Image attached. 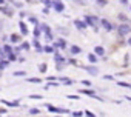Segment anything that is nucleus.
<instances>
[{
    "label": "nucleus",
    "mask_w": 131,
    "mask_h": 117,
    "mask_svg": "<svg viewBox=\"0 0 131 117\" xmlns=\"http://www.w3.org/2000/svg\"><path fill=\"white\" fill-rule=\"evenodd\" d=\"M117 31H119L120 35H128V34L131 32V28H129V25H120V26L117 28Z\"/></svg>",
    "instance_id": "obj_1"
},
{
    "label": "nucleus",
    "mask_w": 131,
    "mask_h": 117,
    "mask_svg": "<svg viewBox=\"0 0 131 117\" xmlns=\"http://www.w3.org/2000/svg\"><path fill=\"white\" fill-rule=\"evenodd\" d=\"M52 6H54V9L57 11V12H62V11L65 9L63 3H62V2H59V0H54V3H52Z\"/></svg>",
    "instance_id": "obj_2"
},
{
    "label": "nucleus",
    "mask_w": 131,
    "mask_h": 117,
    "mask_svg": "<svg viewBox=\"0 0 131 117\" xmlns=\"http://www.w3.org/2000/svg\"><path fill=\"white\" fill-rule=\"evenodd\" d=\"M100 25H102V28L106 29V31H111V29H113V26H111V23L106 20V18H102V20H100Z\"/></svg>",
    "instance_id": "obj_3"
},
{
    "label": "nucleus",
    "mask_w": 131,
    "mask_h": 117,
    "mask_svg": "<svg viewBox=\"0 0 131 117\" xmlns=\"http://www.w3.org/2000/svg\"><path fill=\"white\" fill-rule=\"evenodd\" d=\"M40 28L45 31V35H46V38H48V40H51V38H52V34H51V29H49V26H48V25H42Z\"/></svg>",
    "instance_id": "obj_4"
},
{
    "label": "nucleus",
    "mask_w": 131,
    "mask_h": 117,
    "mask_svg": "<svg viewBox=\"0 0 131 117\" xmlns=\"http://www.w3.org/2000/svg\"><path fill=\"white\" fill-rule=\"evenodd\" d=\"M74 25H76V26H77L79 29H85V28L88 26V25H86L85 22H80V20H74Z\"/></svg>",
    "instance_id": "obj_5"
},
{
    "label": "nucleus",
    "mask_w": 131,
    "mask_h": 117,
    "mask_svg": "<svg viewBox=\"0 0 131 117\" xmlns=\"http://www.w3.org/2000/svg\"><path fill=\"white\" fill-rule=\"evenodd\" d=\"M18 28H20V31H22V34H28V29H26V25H25L23 22H18Z\"/></svg>",
    "instance_id": "obj_6"
},
{
    "label": "nucleus",
    "mask_w": 131,
    "mask_h": 117,
    "mask_svg": "<svg viewBox=\"0 0 131 117\" xmlns=\"http://www.w3.org/2000/svg\"><path fill=\"white\" fill-rule=\"evenodd\" d=\"M88 58H89V62H91V63H96V62L99 60L97 55H96V54H92V52H91V54H88Z\"/></svg>",
    "instance_id": "obj_7"
},
{
    "label": "nucleus",
    "mask_w": 131,
    "mask_h": 117,
    "mask_svg": "<svg viewBox=\"0 0 131 117\" xmlns=\"http://www.w3.org/2000/svg\"><path fill=\"white\" fill-rule=\"evenodd\" d=\"M80 92H82V94H88V95H91V97H96V99H99V97L94 94V91H89V89H82Z\"/></svg>",
    "instance_id": "obj_8"
},
{
    "label": "nucleus",
    "mask_w": 131,
    "mask_h": 117,
    "mask_svg": "<svg viewBox=\"0 0 131 117\" xmlns=\"http://www.w3.org/2000/svg\"><path fill=\"white\" fill-rule=\"evenodd\" d=\"M48 109H49L51 112H66V111L62 109V108H54V106H48Z\"/></svg>",
    "instance_id": "obj_9"
},
{
    "label": "nucleus",
    "mask_w": 131,
    "mask_h": 117,
    "mask_svg": "<svg viewBox=\"0 0 131 117\" xmlns=\"http://www.w3.org/2000/svg\"><path fill=\"white\" fill-rule=\"evenodd\" d=\"M94 51H96V54H97V55H103V54H105V49H103L102 46H96V48H94Z\"/></svg>",
    "instance_id": "obj_10"
},
{
    "label": "nucleus",
    "mask_w": 131,
    "mask_h": 117,
    "mask_svg": "<svg viewBox=\"0 0 131 117\" xmlns=\"http://www.w3.org/2000/svg\"><path fill=\"white\" fill-rule=\"evenodd\" d=\"M71 52H72V54H80V52H82V49H80L79 46L74 45V46H71Z\"/></svg>",
    "instance_id": "obj_11"
},
{
    "label": "nucleus",
    "mask_w": 131,
    "mask_h": 117,
    "mask_svg": "<svg viewBox=\"0 0 131 117\" xmlns=\"http://www.w3.org/2000/svg\"><path fill=\"white\" fill-rule=\"evenodd\" d=\"M86 69H88V72H89V74H92V75H97V68H94V66H88Z\"/></svg>",
    "instance_id": "obj_12"
},
{
    "label": "nucleus",
    "mask_w": 131,
    "mask_h": 117,
    "mask_svg": "<svg viewBox=\"0 0 131 117\" xmlns=\"http://www.w3.org/2000/svg\"><path fill=\"white\" fill-rule=\"evenodd\" d=\"M2 102H3L5 105H8V106H17V105H18L17 102H6V100H2Z\"/></svg>",
    "instance_id": "obj_13"
},
{
    "label": "nucleus",
    "mask_w": 131,
    "mask_h": 117,
    "mask_svg": "<svg viewBox=\"0 0 131 117\" xmlns=\"http://www.w3.org/2000/svg\"><path fill=\"white\" fill-rule=\"evenodd\" d=\"M55 62H59V63H63V57L62 55H59V54H55V58H54Z\"/></svg>",
    "instance_id": "obj_14"
},
{
    "label": "nucleus",
    "mask_w": 131,
    "mask_h": 117,
    "mask_svg": "<svg viewBox=\"0 0 131 117\" xmlns=\"http://www.w3.org/2000/svg\"><path fill=\"white\" fill-rule=\"evenodd\" d=\"M28 82H32V83H39V82H42L40 79H37V77H31V79H28Z\"/></svg>",
    "instance_id": "obj_15"
},
{
    "label": "nucleus",
    "mask_w": 131,
    "mask_h": 117,
    "mask_svg": "<svg viewBox=\"0 0 131 117\" xmlns=\"http://www.w3.org/2000/svg\"><path fill=\"white\" fill-rule=\"evenodd\" d=\"M117 85H120V86H123V88H131V85H129V83H125V82H117Z\"/></svg>",
    "instance_id": "obj_16"
},
{
    "label": "nucleus",
    "mask_w": 131,
    "mask_h": 117,
    "mask_svg": "<svg viewBox=\"0 0 131 117\" xmlns=\"http://www.w3.org/2000/svg\"><path fill=\"white\" fill-rule=\"evenodd\" d=\"M11 42H14V43L18 42V35H17V34H12V35H11Z\"/></svg>",
    "instance_id": "obj_17"
},
{
    "label": "nucleus",
    "mask_w": 131,
    "mask_h": 117,
    "mask_svg": "<svg viewBox=\"0 0 131 117\" xmlns=\"http://www.w3.org/2000/svg\"><path fill=\"white\" fill-rule=\"evenodd\" d=\"M40 29H42L40 26H37V28H35V31H34V35H35V37H39V35H40Z\"/></svg>",
    "instance_id": "obj_18"
},
{
    "label": "nucleus",
    "mask_w": 131,
    "mask_h": 117,
    "mask_svg": "<svg viewBox=\"0 0 131 117\" xmlns=\"http://www.w3.org/2000/svg\"><path fill=\"white\" fill-rule=\"evenodd\" d=\"M3 51H5L6 54H11V48H9L8 45H5V46H3Z\"/></svg>",
    "instance_id": "obj_19"
},
{
    "label": "nucleus",
    "mask_w": 131,
    "mask_h": 117,
    "mask_svg": "<svg viewBox=\"0 0 131 117\" xmlns=\"http://www.w3.org/2000/svg\"><path fill=\"white\" fill-rule=\"evenodd\" d=\"M39 69H40L42 72H45V71H46V65H45V63H42V65H39Z\"/></svg>",
    "instance_id": "obj_20"
},
{
    "label": "nucleus",
    "mask_w": 131,
    "mask_h": 117,
    "mask_svg": "<svg viewBox=\"0 0 131 117\" xmlns=\"http://www.w3.org/2000/svg\"><path fill=\"white\" fill-rule=\"evenodd\" d=\"M45 51H46V52H52V51H55V49H54V46H46Z\"/></svg>",
    "instance_id": "obj_21"
},
{
    "label": "nucleus",
    "mask_w": 131,
    "mask_h": 117,
    "mask_svg": "<svg viewBox=\"0 0 131 117\" xmlns=\"http://www.w3.org/2000/svg\"><path fill=\"white\" fill-rule=\"evenodd\" d=\"M6 66H8V62H0V69H3Z\"/></svg>",
    "instance_id": "obj_22"
},
{
    "label": "nucleus",
    "mask_w": 131,
    "mask_h": 117,
    "mask_svg": "<svg viewBox=\"0 0 131 117\" xmlns=\"http://www.w3.org/2000/svg\"><path fill=\"white\" fill-rule=\"evenodd\" d=\"M8 57H9V60H12V62H14V60H17V58H15V55H14L12 52H11V54H8Z\"/></svg>",
    "instance_id": "obj_23"
},
{
    "label": "nucleus",
    "mask_w": 131,
    "mask_h": 117,
    "mask_svg": "<svg viewBox=\"0 0 131 117\" xmlns=\"http://www.w3.org/2000/svg\"><path fill=\"white\" fill-rule=\"evenodd\" d=\"M29 22L34 23V25H37V18H35V17H31V18H29Z\"/></svg>",
    "instance_id": "obj_24"
},
{
    "label": "nucleus",
    "mask_w": 131,
    "mask_h": 117,
    "mask_svg": "<svg viewBox=\"0 0 131 117\" xmlns=\"http://www.w3.org/2000/svg\"><path fill=\"white\" fill-rule=\"evenodd\" d=\"M22 48H23V49H29V43H26V42H25V43L22 45Z\"/></svg>",
    "instance_id": "obj_25"
},
{
    "label": "nucleus",
    "mask_w": 131,
    "mask_h": 117,
    "mask_svg": "<svg viewBox=\"0 0 131 117\" xmlns=\"http://www.w3.org/2000/svg\"><path fill=\"white\" fill-rule=\"evenodd\" d=\"M82 83H83L85 86H89V85H91V82H89V80H82Z\"/></svg>",
    "instance_id": "obj_26"
},
{
    "label": "nucleus",
    "mask_w": 131,
    "mask_h": 117,
    "mask_svg": "<svg viewBox=\"0 0 131 117\" xmlns=\"http://www.w3.org/2000/svg\"><path fill=\"white\" fill-rule=\"evenodd\" d=\"M14 75H25V72L23 71H17V72H14Z\"/></svg>",
    "instance_id": "obj_27"
},
{
    "label": "nucleus",
    "mask_w": 131,
    "mask_h": 117,
    "mask_svg": "<svg viewBox=\"0 0 131 117\" xmlns=\"http://www.w3.org/2000/svg\"><path fill=\"white\" fill-rule=\"evenodd\" d=\"M39 112V109H29V114H37Z\"/></svg>",
    "instance_id": "obj_28"
},
{
    "label": "nucleus",
    "mask_w": 131,
    "mask_h": 117,
    "mask_svg": "<svg viewBox=\"0 0 131 117\" xmlns=\"http://www.w3.org/2000/svg\"><path fill=\"white\" fill-rule=\"evenodd\" d=\"M82 115V112L80 111H77V112H74V117H80Z\"/></svg>",
    "instance_id": "obj_29"
},
{
    "label": "nucleus",
    "mask_w": 131,
    "mask_h": 117,
    "mask_svg": "<svg viewBox=\"0 0 131 117\" xmlns=\"http://www.w3.org/2000/svg\"><path fill=\"white\" fill-rule=\"evenodd\" d=\"M86 115H88V117H94V114H92V112H89V111H86Z\"/></svg>",
    "instance_id": "obj_30"
},
{
    "label": "nucleus",
    "mask_w": 131,
    "mask_h": 117,
    "mask_svg": "<svg viewBox=\"0 0 131 117\" xmlns=\"http://www.w3.org/2000/svg\"><path fill=\"white\" fill-rule=\"evenodd\" d=\"M43 2H45V5H46V6H49V5H51V2H49V0H43Z\"/></svg>",
    "instance_id": "obj_31"
},
{
    "label": "nucleus",
    "mask_w": 131,
    "mask_h": 117,
    "mask_svg": "<svg viewBox=\"0 0 131 117\" xmlns=\"http://www.w3.org/2000/svg\"><path fill=\"white\" fill-rule=\"evenodd\" d=\"M5 3V0H0V5H3Z\"/></svg>",
    "instance_id": "obj_32"
},
{
    "label": "nucleus",
    "mask_w": 131,
    "mask_h": 117,
    "mask_svg": "<svg viewBox=\"0 0 131 117\" xmlns=\"http://www.w3.org/2000/svg\"><path fill=\"white\" fill-rule=\"evenodd\" d=\"M120 2H122V3H126V2H128V0H120Z\"/></svg>",
    "instance_id": "obj_33"
},
{
    "label": "nucleus",
    "mask_w": 131,
    "mask_h": 117,
    "mask_svg": "<svg viewBox=\"0 0 131 117\" xmlns=\"http://www.w3.org/2000/svg\"><path fill=\"white\" fill-rule=\"evenodd\" d=\"M129 45H131V37H129Z\"/></svg>",
    "instance_id": "obj_34"
},
{
    "label": "nucleus",
    "mask_w": 131,
    "mask_h": 117,
    "mask_svg": "<svg viewBox=\"0 0 131 117\" xmlns=\"http://www.w3.org/2000/svg\"><path fill=\"white\" fill-rule=\"evenodd\" d=\"M0 77H2V72H0Z\"/></svg>",
    "instance_id": "obj_35"
},
{
    "label": "nucleus",
    "mask_w": 131,
    "mask_h": 117,
    "mask_svg": "<svg viewBox=\"0 0 131 117\" xmlns=\"http://www.w3.org/2000/svg\"><path fill=\"white\" fill-rule=\"evenodd\" d=\"M26 2H29V0H26Z\"/></svg>",
    "instance_id": "obj_36"
}]
</instances>
